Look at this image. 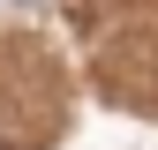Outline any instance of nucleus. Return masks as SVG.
Here are the masks:
<instances>
[{"instance_id":"1","label":"nucleus","mask_w":158,"mask_h":150,"mask_svg":"<svg viewBox=\"0 0 158 150\" xmlns=\"http://www.w3.org/2000/svg\"><path fill=\"white\" fill-rule=\"evenodd\" d=\"M0 150H8V143H0Z\"/></svg>"}]
</instances>
